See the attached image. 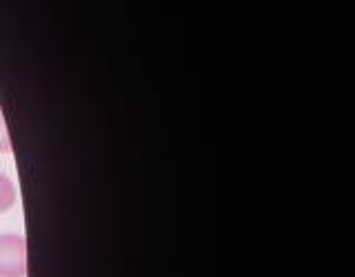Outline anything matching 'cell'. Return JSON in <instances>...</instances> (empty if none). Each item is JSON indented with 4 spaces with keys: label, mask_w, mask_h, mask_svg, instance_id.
<instances>
[{
    "label": "cell",
    "mask_w": 355,
    "mask_h": 277,
    "mask_svg": "<svg viewBox=\"0 0 355 277\" xmlns=\"http://www.w3.org/2000/svg\"><path fill=\"white\" fill-rule=\"evenodd\" d=\"M27 275V242L16 233L0 235V277Z\"/></svg>",
    "instance_id": "1"
},
{
    "label": "cell",
    "mask_w": 355,
    "mask_h": 277,
    "mask_svg": "<svg viewBox=\"0 0 355 277\" xmlns=\"http://www.w3.org/2000/svg\"><path fill=\"white\" fill-rule=\"evenodd\" d=\"M14 202H16V186L9 175L0 173V213H7L14 206Z\"/></svg>",
    "instance_id": "2"
},
{
    "label": "cell",
    "mask_w": 355,
    "mask_h": 277,
    "mask_svg": "<svg viewBox=\"0 0 355 277\" xmlns=\"http://www.w3.org/2000/svg\"><path fill=\"white\" fill-rule=\"evenodd\" d=\"M9 151V136L5 129H0V153H7Z\"/></svg>",
    "instance_id": "3"
},
{
    "label": "cell",
    "mask_w": 355,
    "mask_h": 277,
    "mask_svg": "<svg viewBox=\"0 0 355 277\" xmlns=\"http://www.w3.org/2000/svg\"><path fill=\"white\" fill-rule=\"evenodd\" d=\"M0 129H5V120H3V111H0ZM7 131V129H5Z\"/></svg>",
    "instance_id": "4"
}]
</instances>
